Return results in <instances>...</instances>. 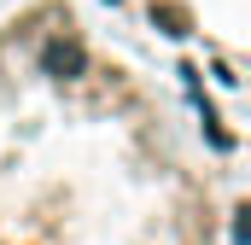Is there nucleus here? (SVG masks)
I'll return each instance as SVG.
<instances>
[{
	"label": "nucleus",
	"instance_id": "nucleus-1",
	"mask_svg": "<svg viewBox=\"0 0 251 245\" xmlns=\"http://www.w3.org/2000/svg\"><path fill=\"white\" fill-rule=\"evenodd\" d=\"M187 105L76 0L0 18V245H222Z\"/></svg>",
	"mask_w": 251,
	"mask_h": 245
},
{
	"label": "nucleus",
	"instance_id": "nucleus-2",
	"mask_svg": "<svg viewBox=\"0 0 251 245\" xmlns=\"http://www.w3.org/2000/svg\"><path fill=\"white\" fill-rule=\"evenodd\" d=\"M123 6L134 24H146L152 35H164L170 47H187L199 59L222 64L228 82H240L246 64V0H111Z\"/></svg>",
	"mask_w": 251,
	"mask_h": 245
}]
</instances>
